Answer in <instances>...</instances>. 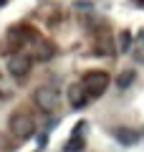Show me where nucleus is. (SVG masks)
Instances as JSON below:
<instances>
[{"mask_svg":"<svg viewBox=\"0 0 144 152\" xmlns=\"http://www.w3.org/2000/svg\"><path fill=\"white\" fill-rule=\"evenodd\" d=\"M31 56L28 53H13L10 58H8V71H10L15 79H20V76H25L28 71H31Z\"/></svg>","mask_w":144,"mask_h":152,"instance_id":"20e7f679","label":"nucleus"},{"mask_svg":"<svg viewBox=\"0 0 144 152\" xmlns=\"http://www.w3.org/2000/svg\"><path fill=\"white\" fill-rule=\"evenodd\" d=\"M8 129H10V134L15 140H28L36 132V122H33V117L28 112H15L10 117V122H8Z\"/></svg>","mask_w":144,"mask_h":152,"instance_id":"f257e3e1","label":"nucleus"},{"mask_svg":"<svg viewBox=\"0 0 144 152\" xmlns=\"http://www.w3.org/2000/svg\"><path fill=\"white\" fill-rule=\"evenodd\" d=\"M129 43H132V36H129V33H121V38H119V48L129 51Z\"/></svg>","mask_w":144,"mask_h":152,"instance_id":"6e6552de","label":"nucleus"},{"mask_svg":"<svg viewBox=\"0 0 144 152\" xmlns=\"http://www.w3.org/2000/svg\"><path fill=\"white\" fill-rule=\"evenodd\" d=\"M33 102H36V107L41 109V112H53V109L58 107L61 96H58V91H56L53 86H38L36 91H33Z\"/></svg>","mask_w":144,"mask_h":152,"instance_id":"7ed1b4c3","label":"nucleus"},{"mask_svg":"<svg viewBox=\"0 0 144 152\" xmlns=\"http://www.w3.org/2000/svg\"><path fill=\"white\" fill-rule=\"evenodd\" d=\"M81 86H84V91L89 94L91 99L101 96L109 89V74L106 71H89V74H84V79H81Z\"/></svg>","mask_w":144,"mask_h":152,"instance_id":"f03ea898","label":"nucleus"},{"mask_svg":"<svg viewBox=\"0 0 144 152\" xmlns=\"http://www.w3.org/2000/svg\"><path fill=\"white\" fill-rule=\"evenodd\" d=\"M114 137H116L121 145H137V142H139V132L129 129V127H121V129H116V132H114Z\"/></svg>","mask_w":144,"mask_h":152,"instance_id":"423d86ee","label":"nucleus"},{"mask_svg":"<svg viewBox=\"0 0 144 152\" xmlns=\"http://www.w3.org/2000/svg\"><path fill=\"white\" fill-rule=\"evenodd\" d=\"M134 79H137V74H134L132 69H129V71H121V74H119V79H116V86L124 91V89H129V86L134 84Z\"/></svg>","mask_w":144,"mask_h":152,"instance_id":"0eeeda50","label":"nucleus"},{"mask_svg":"<svg viewBox=\"0 0 144 152\" xmlns=\"http://www.w3.org/2000/svg\"><path fill=\"white\" fill-rule=\"evenodd\" d=\"M89 99H91V96L84 91V86H81V84H76V86L68 89V102H71V107H73V109H81Z\"/></svg>","mask_w":144,"mask_h":152,"instance_id":"39448f33","label":"nucleus"},{"mask_svg":"<svg viewBox=\"0 0 144 152\" xmlns=\"http://www.w3.org/2000/svg\"><path fill=\"white\" fill-rule=\"evenodd\" d=\"M142 38H144V33H142Z\"/></svg>","mask_w":144,"mask_h":152,"instance_id":"1a4fd4ad","label":"nucleus"}]
</instances>
